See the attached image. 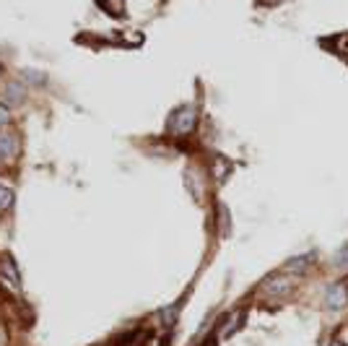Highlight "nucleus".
Returning <instances> with one entry per match:
<instances>
[{"instance_id":"1a4fd4ad","label":"nucleus","mask_w":348,"mask_h":346,"mask_svg":"<svg viewBox=\"0 0 348 346\" xmlns=\"http://www.w3.org/2000/svg\"><path fill=\"white\" fill-rule=\"evenodd\" d=\"M245 318H247V312H245V310L239 312V315H234V318H231V323H229V328L224 331V336H226V338H229V336H234V331H239V328H242Z\"/></svg>"},{"instance_id":"f8f14e48","label":"nucleus","mask_w":348,"mask_h":346,"mask_svg":"<svg viewBox=\"0 0 348 346\" xmlns=\"http://www.w3.org/2000/svg\"><path fill=\"white\" fill-rule=\"evenodd\" d=\"M6 125H11V110L6 104H0V128H6Z\"/></svg>"},{"instance_id":"9b49d317","label":"nucleus","mask_w":348,"mask_h":346,"mask_svg":"<svg viewBox=\"0 0 348 346\" xmlns=\"http://www.w3.org/2000/svg\"><path fill=\"white\" fill-rule=\"evenodd\" d=\"M333 261H335V266H338V268H345V271H348V245H345L343 250H338V253H335Z\"/></svg>"},{"instance_id":"f257e3e1","label":"nucleus","mask_w":348,"mask_h":346,"mask_svg":"<svg viewBox=\"0 0 348 346\" xmlns=\"http://www.w3.org/2000/svg\"><path fill=\"white\" fill-rule=\"evenodd\" d=\"M195 122H198L195 107L192 104H182V107H177V110L171 112L166 128H169V133H174V136H187V133H192Z\"/></svg>"},{"instance_id":"4468645a","label":"nucleus","mask_w":348,"mask_h":346,"mask_svg":"<svg viewBox=\"0 0 348 346\" xmlns=\"http://www.w3.org/2000/svg\"><path fill=\"white\" fill-rule=\"evenodd\" d=\"M338 47H340V52H345V55H348V37H343V39L338 42Z\"/></svg>"},{"instance_id":"20e7f679","label":"nucleus","mask_w":348,"mask_h":346,"mask_svg":"<svg viewBox=\"0 0 348 346\" xmlns=\"http://www.w3.org/2000/svg\"><path fill=\"white\" fill-rule=\"evenodd\" d=\"M21 151V141L16 133L0 131V162H13Z\"/></svg>"},{"instance_id":"7ed1b4c3","label":"nucleus","mask_w":348,"mask_h":346,"mask_svg":"<svg viewBox=\"0 0 348 346\" xmlns=\"http://www.w3.org/2000/svg\"><path fill=\"white\" fill-rule=\"evenodd\" d=\"M291 278H286L284 273H275V276H268L263 281V294L265 297H284L291 292Z\"/></svg>"},{"instance_id":"dca6fc26","label":"nucleus","mask_w":348,"mask_h":346,"mask_svg":"<svg viewBox=\"0 0 348 346\" xmlns=\"http://www.w3.org/2000/svg\"><path fill=\"white\" fill-rule=\"evenodd\" d=\"M0 73H3V66H0Z\"/></svg>"},{"instance_id":"39448f33","label":"nucleus","mask_w":348,"mask_h":346,"mask_svg":"<svg viewBox=\"0 0 348 346\" xmlns=\"http://www.w3.org/2000/svg\"><path fill=\"white\" fill-rule=\"evenodd\" d=\"M345 299H348L345 284H330L328 292H325V302H328L330 310H340V307L345 305Z\"/></svg>"},{"instance_id":"0eeeda50","label":"nucleus","mask_w":348,"mask_h":346,"mask_svg":"<svg viewBox=\"0 0 348 346\" xmlns=\"http://www.w3.org/2000/svg\"><path fill=\"white\" fill-rule=\"evenodd\" d=\"M3 97H6V102H11V104H21V102L26 99V86L21 83V81H11V83L6 86Z\"/></svg>"},{"instance_id":"6e6552de","label":"nucleus","mask_w":348,"mask_h":346,"mask_svg":"<svg viewBox=\"0 0 348 346\" xmlns=\"http://www.w3.org/2000/svg\"><path fill=\"white\" fill-rule=\"evenodd\" d=\"M13 201H16V193H13V190H11L8 185H0V213L11 211Z\"/></svg>"},{"instance_id":"ddd939ff","label":"nucleus","mask_w":348,"mask_h":346,"mask_svg":"<svg viewBox=\"0 0 348 346\" xmlns=\"http://www.w3.org/2000/svg\"><path fill=\"white\" fill-rule=\"evenodd\" d=\"M26 78L34 83H45V73H37V71H26Z\"/></svg>"},{"instance_id":"f03ea898","label":"nucleus","mask_w":348,"mask_h":346,"mask_svg":"<svg viewBox=\"0 0 348 346\" xmlns=\"http://www.w3.org/2000/svg\"><path fill=\"white\" fill-rule=\"evenodd\" d=\"M0 281H3L8 289L21 292V273H18V268H16V263H13L11 255L0 258Z\"/></svg>"},{"instance_id":"9d476101","label":"nucleus","mask_w":348,"mask_h":346,"mask_svg":"<svg viewBox=\"0 0 348 346\" xmlns=\"http://www.w3.org/2000/svg\"><path fill=\"white\" fill-rule=\"evenodd\" d=\"M180 312V305H169L166 310H161V320H164V326H171V320L177 318Z\"/></svg>"},{"instance_id":"2eb2a0df","label":"nucleus","mask_w":348,"mask_h":346,"mask_svg":"<svg viewBox=\"0 0 348 346\" xmlns=\"http://www.w3.org/2000/svg\"><path fill=\"white\" fill-rule=\"evenodd\" d=\"M333 346H345V343H333Z\"/></svg>"},{"instance_id":"423d86ee","label":"nucleus","mask_w":348,"mask_h":346,"mask_svg":"<svg viewBox=\"0 0 348 346\" xmlns=\"http://www.w3.org/2000/svg\"><path fill=\"white\" fill-rule=\"evenodd\" d=\"M312 261H315V255H312V253L299 255V258H289L286 266H284V271H289V273H307L309 266H312Z\"/></svg>"}]
</instances>
